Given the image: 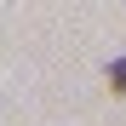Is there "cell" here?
<instances>
[{
  "mask_svg": "<svg viewBox=\"0 0 126 126\" xmlns=\"http://www.w3.org/2000/svg\"><path fill=\"white\" fill-rule=\"evenodd\" d=\"M109 86H115V92H126V57H115V63H109Z\"/></svg>",
  "mask_w": 126,
  "mask_h": 126,
  "instance_id": "cell-1",
  "label": "cell"
}]
</instances>
